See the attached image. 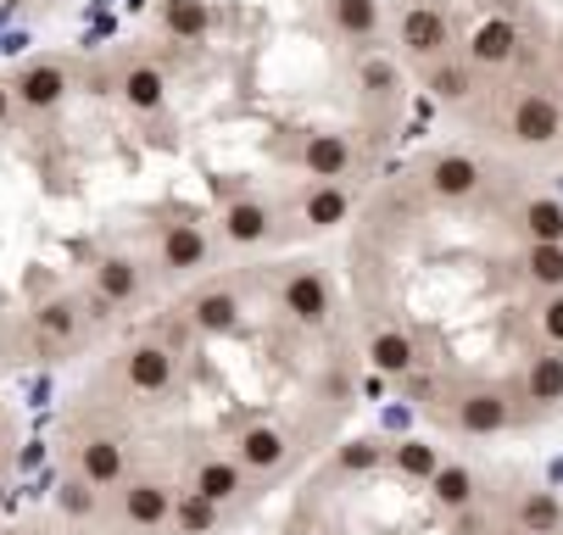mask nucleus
Instances as JSON below:
<instances>
[{"mask_svg": "<svg viewBox=\"0 0 563 535\" xmlns=\"http://www.w3.org/2000/svg\"><path fill=\"white\" fill-rule=\"evenodd\" d=\"M452 424H457L463 435H474V441L503 435V430L514 424V397H508V391H497V386H474V391H463V397H457Z\"/></svg>", "mask_w": 563, "mask_h": 535, "instance_id": "obj_1", "label": "nucleus"}, {"mask_svg": "<svg viewBox=\"0 0 563 535\" xmlns=\"http://www.w3.org/2000/svg\"><path fill=\"white\" fill-rule=\"evenodd\" d=\"M123 379H129L134 397H168L174 379H179V357H174L163 341H140V346H129V357H123Z\"/></svg>", "mask_w": 563, "mask_h": 535, "instance_id": "obj_2", "label": "nucleus"}, {"mask_svg": "<svg viewBox=\"0 0 563 535\" xmlns=\"http://www.w3.org/2000/svg\"><path fill=\"white\" fill-rule=\"evenodd\" d=\"M279 308H285L296 324L318 330V324L335 313V296H330V285H324V274H318V268H296V274L279 285Z\"/></svg>", "mask_w": 563, "mask_h": 535, "instance_id": "obj_3", "label": "nucleus"}, {"mask_svg": "<svg viewBox=\"0 0 563 535\" xmlns=\"http://www.w3.org/2000/svg\"><path fill=\"white\" fill-rule=\"evenodd\" d=\"M508 134L519 145H552L563 134V107L552 96H541V90H525L514 101V112H508Z\"/></svg>", "mask_w": 563, "mask_h": 535, "instance_id": "obj_4", "label": "nucleus"}, {"mask_svg": "<svg viewBox=\"0 0 563 535\" xmlns=\"http://www.w3.org/2000/svg\"><path fill=\"white\" fill-rule=\"evenodd\" d=\"M78 480H90L96 491H118L129 480V446L118 435H90L78 446Z\"/></svg>", "mask_w": 563, "mask_h": 535, "instance_id": "obj_5", "label": "nucleus"}, {"mask_svg": "<svg viewBox=\"0 0 563 535\" xmlns=\"http://www.w3.org/2000/svg\"><path fill=\"white\" fill-rule=\"evenodd\" d=\"M285 457H290V435L279 424H246L234 441V464L246 475H274Z\"/></svg>", "mask_w": 563, "mask_h": 535, "instance_id": "obj_6", "label": "nucleus"}, {"mask_svg": "<svg viewBox=\"0 0 563 535\" xmlns=\"http://www.w3.org/2000/svg\"><path fill=\"white\" fill-rule=\"evenodd\" d=\"M123 519L134 530H163L174 519V491L163 480H123Z\"/></svg>", "mask_w": 563, "mask_h": 535, "instance_id": "obj_7", "label": "nucleus"}, {"mask_svg": "<svg viewBox=\"0 0 563 535\" xmlns=\"http://www.w3.org/2000/svg\"><path fill=\"white\" fill-rule=\"evenodd\" d=\"M479 179H486V174H479V163L463 157V151H446V157H435L430 174H424V185H430L435 201H468L479 190Z\"/></svg>", "mask_w": 563, "mask_h": 535, "instance_id": "obj_8", "label": "nucleus"}, {"mask_svg": "<svg viewBox=\"0 0 563 535\" xmlns=\"http://www.w3.org/2000/svg\"><path fill=\"white\" fill-rule=\"evenodd\" d=\"M301 168H307L312 179H324V185H341L346 168H352V140L335 134V129L307 134V145H301Z\"/></svg>", "mask_w": 563, "mask_h": 535, "instance_id": "obj_9", "label": "nucleus"}, {"mask_svg": "<svg viewBox=\"0 0 563 535\" xmlns=\"http://www.w3.org/2000/svg\"><path fill=\"white\" fill-rule=\"evenodd\" d=\"M207 257H212V241H207L201 223H168V235H163V268L168 274H196V268H207Z\"/></svg>", "mask_w": 563, "mask_h": 535, "instance_id": "obj_10", "label": "nucleus"}, {"mask_svg": "<svg viewBox=\"0 0 563 535\" xmlns=\"http://www.w3.org/2000/svg\"><path fill=\"white\" fill-rule=\"evenodd\" d=\"M368 363L379 379H408L419 368V346L413 335H401V330H374L368 335Z\"/></svg>", "mask_w": 563, "mask_h": 535, "instance_id": "obj_11", "label": "nucleus"}, {"mask_svg": "<svg viewBox=\"0 0 563 535\" xmlns=\"http://www.w3.org/2000/svg\"><path fill=\"white\" fill-rule=\"evenodd\" d=\"M446 40H452V29H446V12H435V7H413L408 18H401V51L419 56V62L441 56Z\"/></svg>", "mask_w": 563, "mask_h": 535, "instance_id": "obj_12", "label": "nucleus"}, {"mask_svg": "<svg viewBox=\"0 0 563 535\" xmlns=\"http://www.w3.org/2000/svg\"><path fill=\"white\" fill-rule=\"evenodd\" d=\"M424 486H430V497H435V508H441V513H468V508H474V497H479V480H474V469H468V464H441Z\"/></svg>", "mask_w": 563, "mask_h": 535, "instance_id": "obj_13", "label": "nucleus"}, {"mask_svg": "<svg viewBox=\"0 0 563 535\" xmlns=\"http://www.w3.org/2000/svg\"><path fill=\"white\" fill-rule=\"evenodd\" d=\"M240 324V296L234 290H201L190 301V330L196 335H229Z\"/></svg>", "mask_w": 563, "mask_h": 535, "instance_id": "obj_14", "label": "nucleus"}, {"mask_svg": "<svg viewBox=\"0 0 563 535\" xmlns=\"http://www.w3.org/2000/svg\"><path fill=\"white\" fill-rule=\"evenodd\" d=\"M190 491L223 508V502H234L240 491H246V469H240L234 457H207V464H196V486Z\"/></svg>", "mask_w": 563, "mask_h": 535, "instance_id": "obj_15", "label": "nucleus"}, {"mask_svg": "<svg viewBox=\"0 0 563 535\" xmlns=\"http://www.w3.org/2000/svg\"><path fill=\"white\" fill-rule=\"evenodd\" d=\"M519 229L530 246H563V201L558 196H530L519 207Z\"/></svg>", "mask_w": 563, "mask_h": 535, "instance_id": "obj_16", "label": "nucleus"}, {"mask_svg": "<svg viewBox=\"0 0 563 535\" xmlns=\"http://www.w3.org/2000/svg\"><path fill=\"white\" fill-rule=\"evenodd\" d=\"M514 51H519V29L508 18H486L474 29V40H468V56L479 67H503V62H514Z\"/></svg>", "mask_w": 563, "mask_h": 535, "instance_id": "obj_17", "label": "nucleus"}, {"mask_svg": "<svg viewBox=\"0 0 563 535\" xmlns=\"http://www.w3.org/2000/svg\"><path fill=\"white\" fill-rule=\"evenodd\" d=\"M525 402H536V408H558L563 402V352H541V357H530V368H525Z\"/></svg>", "mask_w": 563, "mask_h": 535, "instance_id": "obj_18", "label": "nucleus"}, {"mask_svg": "<svg viewBox=\"0 0 563 535\" xmlns=\"http://www.w3.org/2000/svg\"><path fill=\"white\" fill-rule=\"evenodd\" d=\"M12 90H18L23 107L45 112V107H56V101L67 96V73H62L56 62H40V67H23V79H18Z\"/></svg>", "mask_w": 563, "mask_h": 535, "instance_id": "obj_19", "label": "nucleus"}, {"mask_svg": "<svg viewBox=\"0 0 563 535\" xmlns=\"http://www.w3.org/2000/svg\"><path fill=\"white\" fill-rule=\"evenodd\" d=\"M268 229H274V218H268L263 201H229V212H223V235H229L234 246H263V241H268Z\"/></svg>", "mask_w": 563, "mask_h": 535, "instance_id": "obj_20", "label": "nucleus"}, {"mask_svg": "<svg viewBox=\"0 0 563 535\" xmlns=\"http://www.w3.org/2000/svg\"><path fill=\"white\" fill-rule=\"evenodd\" d=\"M514 524L530 530V535H552V530H563V502L552 491H525L514 502Z\"/></svg>", "mask_w": 563, "mask_h": 535, "instance_id": "obj_21", "label": "nucleus"}, {"mask_svg": "<svg viewBox=\"0 0 563 535\" xmlns=\"http://www.w3.org/2000/svg\"><path fill=\"white\" fill-rule=\"evenodd\" d=\"M134 290H140V268H134L129 257H107V263L96 268V296H101V301H112V308L134 301Z\"/></svg>", "mask_w": 563, "mask_h": 535, "instance_id": "obj_22", "label": "nucleus"}, {"mask_svg": "<svg viewBox=\"0 0 563 535\" xmlns=\"http://www.w3.org/2000/svg\"><path fill=\"white\" fill-rule=\"evenodd\" d=\"M168 524H174L179 535H212V530H218V502L185 491V497H174V519H168Z\"/></svg>", "mask_w": 563, "mask_h": 535, "instance_id": "obj_23", "label": "nucleus"}, {"mask_svg": "<svg viewBox=\"0 0 563 535\" xmlns=\"http://www.w3.org/2000/svg\"><path fill=\"white\" fill-rule=\"evenodd\" d=\"M330 23L352 40H368L379 29V0H330Z\"/></svg>", "mask_w": 563, "mask_h": 535, "instance_id": "obj_24", "label": "nucleus"}, {"mask_svg": "<svg viewBox=\"0 0 563 535\" xmlns=\"http://www.w3.org/2000/svg\"><path fill=\"white\" fill-rule=\"evenodd\" d=\"M346 212H352V201H346L341 185H318V190L307 196V207H301V218H307L312 229H335V223H346Z\"/></svg>", "mask_w": 563, "mask_h": 535, "instance_id": "obj_25", "label": "nucleus"}, {"mask_svg": "<svg viewBox=\"0 0 563 535\" xmlns=\"http://www.w3.org/2000/svg\"><path fill=\"white\" fill-rule=\"evenodd\" d=\"M163 18H168V34L174 40H207V29H212L207 0H168Z\"/></svg>", "mask_w": 563, "mask_h": 535, "instance_id": "obj_26", "label": "nucleus"}, {"mask_svg": "<svg viewBox=\"0 0 563 535\" xmlns=\"http://www.w3.org/2000/svg\"><path fill=\"white\" fill-rule=\"evenodd\" d=\"M163 96H168V85H163V73H156V67H129L123 73V101L129 107L156 112V107H163Z\"/></svg>", "mask_w": 563, "mask_h": 535, "instance_id": "obj_27", "label": "nucleus"}, {"mask_svg": "<svg viewBox=\"0 0 563 535\" xmlns=\"http://www.w3.org/2000/svg\"><path fill=\"white\" fill-rule=\"evenodd\" d=\"M390 464L408 475V480H430V475L441 469V452L424 446V441H396V446H390Z\"/></svg>", "mask_w": 563, "mask_h": 535, "instance_id": "obj_28", "label": "nucleus"}, {"mask_svg": "<svg viewBox=\"0 0 563 535\" xmlns=\"http://www.w3.org/2000/svg\"><path fill=\"white\" fill-rule=\"evenodd\" d=\"M525 279L536 290H563V246H530L525 252Z\"/></svg>", "mask_w": 563, "mask_h": 535, "instance_id": "obj_29", "label": "nucleus"}, {"mask_svg": "<svg viewBox=\"0 0 563 535\" xmlns=\"http://www.w3.org/2000/svg\"><path fill=\"white\" fill-rule=\"evenodd\" d=\"M34 330L45 335V341H73L78 335V308H73V301H45V308L34 313Z\"/></svg>", "mask_w": 563, "mask_h": 535, "instance_id": "obj_30", "label": "nucleus"}, {"mask_svg": "<svg viewBox=\"0 0 563 535\" xmlns=\"http://www.w3.org/2000/svg\"><path fill=\"white\" fill-rule=\"evenodd\" d=\"M96 497H101V491H96L90 480H78V475H73V480L56 486V513H67V519H90V513H96Z\"/></svg>", "mask_w": 563, "mask_h": 535, "instance_id": "obj_31", "label": "nucleus"}, {"mask_svg": "<svg viewBox=\"0 0 563 535\" xmlns=\"http://www.w3.org/2000/svg\"><path fill=\"white\" fill-rule=\"evenodd\" d=\"M379 457H385L379 441H346V446L335 452V469H341V475H368V469H379Z\"/></svg>", "mask_w": 563, "mask_h": 535, "instance_id": "obj_32", "label": "nucleus"}, {"mask_svg": "<svg viewBox=\"0 0 563 535\" xmlns=\"http://www.w3.org/2000/svg\"><path fill=\"white\" fill-rule=\"evenodd\" d=\"M536 330L552 352H563V290H547V301L536 308Z\"/></svg>", "mask_w": 563, "mask_h": 535, "instance_id": "obj_33", "label": "nucleus"}, {"mask_svg": "<svg viewBox=\"0 0 563 535\" xmlns=\"http://www.w3.org/2000/svg\"><path fill=\"white\" fill-rule=\"evenodd\" d=\"M430 96L435 101H463L468 96V73L463 67H435L430 73Z\"/></svg>", "mask_w": 563, "mask_h": 535, "instance_id": "obj_34", "label": "nucleus"}, {"mask_svg": "<svg viewBox=\"0 0 563 535\" xmlns=\"http://www.w3.org/2000/svg\"><path fill=\"white\" fill-rule=\"evenodd\" d=\"M363 85H368V90H385V85H390V67H385V62H368V67H363Z\"/></svg>", "mask_w": 563, "mask_h": 535, "instance_id": "obj_35", "label": "nucleus"}, {"mask_svg": "<svg viewBox=\"0 0 563 535\" xmlns=\"http://www.w3.org/2000/svg\"><path fill=\"white\" fill-rule=\"evenodd\" d=\"M7 112H12V96H7V90H0V123H7Z\"/></svg>", "mask_w": 563, "mask_h": 535, "instance_id": "obj_36", "label": "nucleus"}, {"mask_svg": "<svg viewBox=\"0 0 563 535\" xmlns=\"http://www.w3.org/2000/svg\"><path fill=\"white\" fill-rule=\"evenodd\" d=\"M0 535H29V530H0Z\"/></svg>", "mask_w": 563, "mask_h": 535, "instance_id": "obj_37", "label": "nucleus"}, {"mask_svg": "<svg viewBox=\"0 0 563 535\" xmlns=\"http://www.w3.org/2000/svg\"><path fill=\"white\" fill-rule=\"evenodd\" d=\"M0 502H7V486H0Z\"/></svg>", "mask_w": 563, "mask_h": 535, "instance_id": "obj_38", "label": "nucleus"}, {"mask_svg": "<svg viewBox=\"0 0 563 535\" xmlns=\"http://www.w3.org/2000/svg\"><path fill=\"white\" fill-rule=\"evenodd\" d=\"M514 535H530V530H514Z\"/></svg>", "mask_w": 563, "mask_h": 535, "instance_id": "obj_39", "label": "nucleus"}]
</instances>
